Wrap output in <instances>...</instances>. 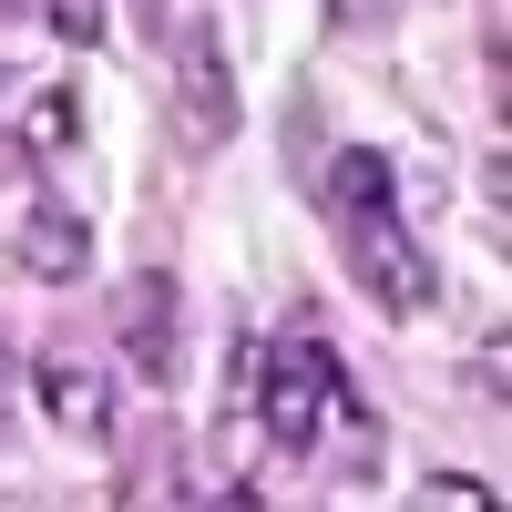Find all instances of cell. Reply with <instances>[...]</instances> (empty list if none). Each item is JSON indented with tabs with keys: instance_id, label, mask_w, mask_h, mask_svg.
Masks as SVG:
<instances>
[{
	"instance_id": "30bf717a",
	"label": "cell",
	"mask_w": 512,
	"mask_h": 512,
	"mask_svg": "<svg viewBox=\"0 0 512 512\" xmlns=\"http://www.w3.org/2000/svg\"><path fill=\"white\" fill-rule=\"evenodd\" d=\"M41 21H52V31L72 41V52H93V41L113 31V21H103V0H41Z\"/></svg>"
},
{
	"instance_id": "7c38bea8",
	"label": "cell",
	"mask_w": 512,
	"mask_h": 512,
	"mask_svg": "<svg viewBox=\"0 0 512 512\" xmlns=\"http://www.w3.org/2000/svg\"><path fill=\"white\" fill-rule=\"evenodd\" d=\"M420 502H451V512H482V502H502L492 482H472V472H431L420 482Z\"/></svg>"
},
{
	"instance_id": "9c48e42d",
	"label": "cell",
	"mask_w": 512,
	"mask_h": 512,
	"mask_svg": "<svg viewBox=\"0 0 512 512\" xmlns=\"http://www.w3.org/2000/svg\"><path fill=\"white\" fill-rule=\"evenodd\" d=\"M41 175H52V164H41V144L0 123V195H21V205H31V195H41Z\"/></svg>"
},
{
	"instance_id": "8992f818",
	"label": "cell",
	"mask_w": 512,
	"mask_h": 512,
	"mask_svg": "<svg viewBox=\"0 0 512 512\" xmlns=\"http://www.w3.org/2000/svg\"><path fill=\"white\" fill-rule=\"evenodd\" d=\"M31 390H41V410H52V431H72V441H113V379H103L93 359H72V349H41Z\"/></svg>"
},
{
	"instance_id": "5bb4252c",
	"label": "cell",
	"mask_w": 512,
	"mask_h": 512,
	"mask_svg": "<svg viewBox=\"0 0 512 512\" xmlns=\"http://www.w3.org/2000/svg\"><path fill=\"white\" fill-rule=\"evenodd\" d=\"M123 11H134V31H144V41H164V31H175V21H185V11H175V0H123Z\"/></svg>"
},
{
	"instance_id": "52a82bcc",
	"label": "cell",
	"mask_w": 512,
	"mask_h": 512,
	"mask_svg": "<svg viewBox=\"0 0 512 512\" xmlns=\"http://www.w3.org/2000/svg\"><path fill=\"white\" fill-rule=\"evenodd\" d=\"M21 134H31L41 154H72V144H82V82H41V93H31V123H21Z\"/></svg>"
},
{
	"instance_id": "3957f363",
	"label": "cell",
	"mask_w": 512,
	"mask_h": 512,
	"mask_svg": "<svg viewBox=\"0 0 512 512\" xmlns=\"http://www.w3.org/2000/svg\"><path fill=\"white\" fill-rule=\"evenodd\" d=\"M175 144L185 154H226L236 144V72H226V31L205 11L175 21Z\"/></svg>"
},
{
	"instance_id": "9a60e30c",
	"label": "cell",
	"mask_w": 512,
	"mask_h": 512,
	"mask_svg": "<svg viewBox=\"0 0 512 512\" xmlns=\"http://www.w3.org/2000/svg\"><path fill=\"white\" fill-rule=\"evenodd\" d=\"M0 82H11V72H0Z\"/></svg>"
},
{
	"instance_id": "7a4b0ae2",
	"label": "cell",
	"mask_w": 512,
	"mask_h": 512,
	"mask_svg": "<svg viewBox=\"0 0 512 512\" xmlns=\"http://www.w3.org/2000/svg\"><path fill=\"white\" fill-rule=\"evenodd\" d=\"M328 236H338V267L369 287L379 318H420L441 297V267H431V246H420L410 205H390V216H349V226H328Z\"/></svg>"
},
{
	"instance_id": "4fadbf2b",
	"label": "cell",
	"mask_w": 512,
	"mask_h": 512,
	"mask_svg": "<svg viewBox=\"0 0 512 512\" xmlns=\"http://www.w3.org/2000/svg\"><path fill=\"white\" fill-rule=\"evenodd\" d=\"M318 11H328V31H369L379 11H390V0H318Z\"/></svg>"
},
{
	"instance_id": "ba28073f",
	"label": "cell",
	"mask_w": 512,
	"mask_h": 512,
	"mask_svg": "<svg viewBox=\"0 0 512 512\" xmlns=\"http://www.w3.org/2000/svg\"><path fill=\"white\" fill-rule=\"evenodd\" d=\"M287 175H297V195L318 175V72H297V93H287Z\"/></svg>"
},
{
	"instance_id": "277c9868",
	"label": "cell",
	"mask_w": 512,
	"mask_h": 512,
	"mask_svg": "<svg viewBox=\"0 0 512 512\" xmlns=\"http://www.w3.org/2000/svg\"><path fill=\"white\" fill-rule=\"evenodd\" d=\"M113 338H123V369L134 379H175V359H185V297H175L164 267H134L113 287Z\"/></svg>"
},
{
	"instance_id": "5b68a950",
	"label": "cell",
	"mask_w": 512,
	"mask_h": 512,
	"mask_svg": "<svg viewBox=\"0 0 512 512\" xmlns=\"http://www.w3.org/2000/svg\"><path fill=\"white\" fill-rule=\"evenodd\" d=\"M11 267H21L31 287H72L82 267H93V216H82L72 195L41 185V195L21 205V226H11Z\"/></svg>"
},
{
	"instance_id": "8fae6325",
	"label": "cell",
	"mask_w": 512,
	"mask_h": 512,
	"mask_svg": "<svg viewBox=\"0 0 512 512\" xmlns=\"http://www.w3.org/2000/svg\"><path fill=\"white\" fill-rule=\"evenodd\" d=\"M461 390L502 410V390H512V369H502V338H492V349H472V359H461Z\"/></svg>"
},
{
	"instance_id": "6da1fadb",
	"label": "cell",
	"mask_w": 512,
	"mask_h": 512,
	"mask_svg": "<svg viewBox=\"0 0 512 512\" xmlns=\"http://www.w3.org/2000/svg\"><path fill=\"white\" fill-rule=\"evenodd\" d=\"M328 420H349L359 441L379 431L369 400H359V379H349V359H338L328 338H308V328L267 338V379H256V431H267V451L277 461H308L328 441Z\"/></svg>"
}]
</instances>
